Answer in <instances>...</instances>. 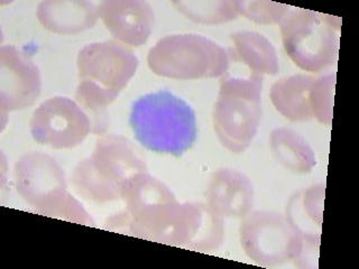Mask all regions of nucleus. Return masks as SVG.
I'll list each match as a JSON object with an SVG mask.
<instances>
[{
	"mask_svg": "<svg viewBox=\"0 0 359 269\" xmlns=\"http://www.w3.org/2000/svg\"><path fill=\"white\" fill-rule=\"evenodd\" d=\"M129 123L138 143L158 154L182 155L194 146L198 134L194 108L168 90L135 101Z\"/></svg>",
	"mask_w": 359,
	"mask_h": 269,
	"instance_id": "1",
	"label": "nucleus"
}]
</instances>
